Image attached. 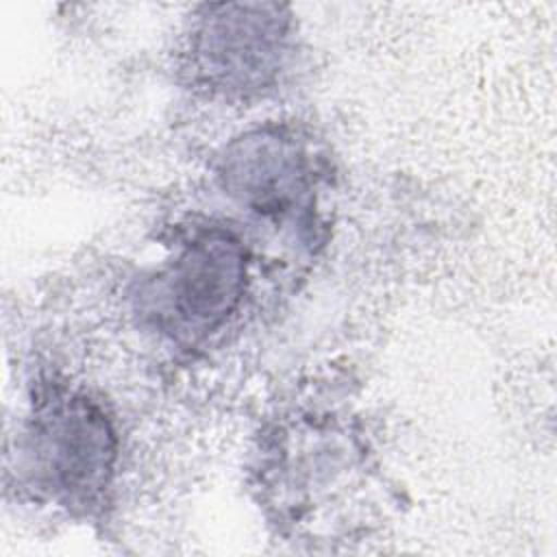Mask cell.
Segmentation results:
<instances>
[{
  "mask_svg": "<svg viewBox=\"0 0 557 557\" xmlns=\"http://www.w3.org/2000/svg\"><path fill=\"white\" fill-rule=\"evenodd\" d=\"M30 450L44 485L67 505L96 503L111 481L113 429L83 396L57 394L39 407L30 426Z\"/></svg>",
  "mask_w": 557,
  "mask_h": 557,
  "instance_id": "1",
  "label": "cell"
},
{
  "mask_svg": "<svg viewBox=\"0 0 557 557\" xmlns=\"http://www.w3.org/2000/svg\"><path fill=\"white\" fill-rule=\"evenodd\" d=\"M246 278L242 244L226 231L191 239L157 281V313L176 335H205L237 307Z\"/></svg>",
  "mask_w": 557,
  "mask_h": 557,
  "instance_id": "2",
  "label": "cell"
},
{
  "mask_svg": "<svg viewBox=\"0 0 557 557\" xmlns=\"http://www.w3.org/2000/svg\"><path fill=\"white\" fill-rule=\"evenodd\" d=\"M198 33L200 72L215 87L255 91L276 76L285 50V20L270 4L213 7Z\"/></svg>",
  "mask_w": 557,
  "mask_h": 557,
  "instance_id": "3",
  "label": "cell"
},
{
  "mask_svg": "<svg viewBox=\"0 0 557 557\" xmlns=\"http://www.w3.org/2000/svg\"><path fill=\"white\" fill-rule=\"evenodd\" d=\"M226 181L257 211L285 213L300 205L305 194V168L289 139L252 135L228 157Z\"/></svg>",
  "mask_w": 557,
  "mask_h": 557,
  "instance_id": "4",
  "label": "cell"
}]
</instances>
